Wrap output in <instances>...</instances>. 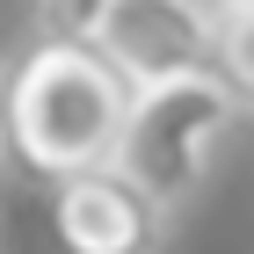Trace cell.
I'll return each instance as SVG.
<instances>
[{
	"mask_svg": "<svg viewBox=\"0 0 254 254\" xmlns=\"http://www.w3.org/2000/svg\"><path fill=\"white\" fill-rule=\"evenodd\" d=\"M124 109H131V80L102 59L87 37H51L37 51H22L7 73V102H0V153H15L29 175H80L117 160Z\"/></svg>",
	"mask_w": 254,
	"mask_h": 254,
	"instance_id": "cell-1",
	"label": "cell"
},
{
	"mask_svg": "<svg viewBox=\"0 0 254 254\" xmlns=\"http://www.w3.org/2000/svg\"><path fill=\"white\" fill-rule=\"evenodd\" d=\"M233 124V95L218 87L211 65L175 80H153V87H131V109H124V138H117V167L153 196V203H189L196 182L211 175V153Z\"/></svg>",
	"mask_w": 254,
	"mask_h": 254,
	"instance_id": "cell-2",
	"label": "cell"
},
{
	"mask_svg": "<svg viewBox=\"0 0 254 254\" xmlns=\"http://www.w3.org/2000/svg\"><path fill=\"white\" fill-rule=\"evenodd\" d=\"M44 7H51V29H59V37H87V22H95L109 0H44Z\"/></svg>",
	"mask_w": 254,
	"mask_h": 254,
	"instance_id": "cell-6",
	"label": "cell"
},
{
	"mask_svg": "<svg viewBox=\"0 0 254 254\" xmlns=\"http://www.w3.org/2000/svg\"><path fill=\"white\" fill-rule=\"evenodd\" d=\"M211 73L233 95V109H254V0L211 7Z\"/></svg>",
	"mask_w": 254,
	"mask_h": 254,
	"instance_id": "cell-5",
	"label": "cell"
},
{
	"mask_svg": "<svg viewBox=\"0 0 254 254\" xmlns=\"http://www.w3.org/2000/svg\"><path fill=\"white\" fill-rule=\"evenodd\" d=\"M87 44L131 87H153V80L211 65V15L196 0H109L87 22Z\"/></svg>",
	"mask_w": 254,
	"mask_h": 254,
	"instance_id": "cell-3",
	"label": "cell"
},
{
	"mask_svg": "<svg viewBox=\"0 0 254 254\" xmlns=\"http://www.w3.org/2000/svg\"><path fill=\"white\" fill-rule=\"evenodd\" d=\"M51 233L65 254H153L167 233V203H153L117 160H102V167L59 175Z\"/></svg>",
	"mask_w": 254,
	"mask_h": 254,
	"instance_id": "cell-4",
	"label": "cell"
},
{
	"mask_svg": "<svg viewBox=\"0 0 254 254\" xmlns=\"http://www.w3.org/2000/svg\"><path fill=\"white\" fill-rule=\"evenodd\" d=\"M0 102H7V73H0Z\"/></svg>",
	"mask_w": 254,
	"mask_h": 254,
	"instance_id": "cell-7",
	"label": "cell"
}]
</instances>
